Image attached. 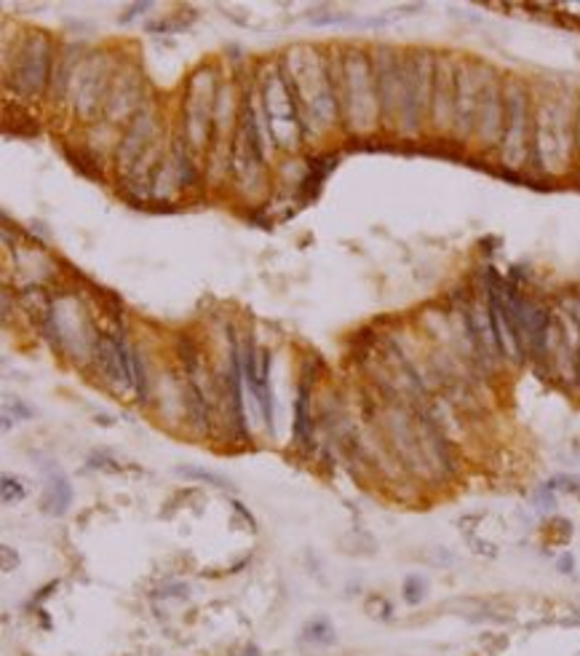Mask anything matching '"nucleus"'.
Returning <instances> with one entry per match:
<instances>
[{"mask_svg": "<svg viewBox=\"0 0 580 656\" xmlns=\"http://www.w3.org/2000/svg\"><path fill=\"white\" fill-rule=\"evenodd\" d=\"M337 102L342 110V121L356 123V129H366L377 121L380 100H377V86H375V67L364 54H350V60L340 64L337 73Z\"/></svg>", "mask_w": 580, "mask_h": 656, "instance_id": "nucleus-1", "label": "nucleus"}, {"mask_svg": "<svg viewBox=\"0 0 580 656\" xmlns=\"http://www.w3.org/2000/svg\"><path fill=\"white\" fill-rule=\"evenodd\" d=\"M428 54H415L406 62H401V110L399 121L404 131L415 134L422 123V113L431 104V62L425 60Z\"/></svg>", "mask_w": 580, "mask_h": 656, "instance_id": "nucleus-3", "label": "nucleus"}, {"mask_svg": "<svg viewBox=\"0 0 580 656\" xmlns=\"http://www.w3.org/2000/svg\"><path fill=\"white\" fill-rule=\"evenodd\" d=\"M425 590H428V584H425L422 576H406V581H404V600L409 605H420L422 600H425Z\"/></svg>", "mask_w": 580, "mask_h": 656, "instance_id": "nucleus-12", "label": "nucleus"}, {"mask_svg": "<svg viewBox=\"0 0 580 656\" xmlns=\"http://www.w3.org/2000/svg\"><path fill=\"white\" fill-rule=\"evenodd\" d=\"M375 86L382 118L393 121L401 110V62L393 60L391 48H380V60L375 62Z\"/></svg>", "mask_w": 580, "mask_h": 656, "instance_id": "nucleus-5", "label": "nucleus"}, {"mask_svg": "<svg viewBox=\"0 0 580 656\" xmlns=\"http://www.w3.org/2000/svg\"><path fill=\"white\" fill-rule=\"evenodd\" d=\"M17 563H19L17 552L11 554V547H3V571H6V574H11V571L17 568Z\"/></svg>", "mask_w": 580, "mask_h": 656, "instance_id": "nucleus-14", "label": "nucleus"}, {"mask_svg": "<svg viewBox=\"0 0 580 656\" xmlns=\"http://www.w3.org/2000/svg\"><path fill=\"white\" fill-rule=\"evenodd\" d=\"M302 635H305V640H310L316 646H332L335 643V627L329 624V619H313V621L305 624Z\"/></svg>", "mask_w": 580, "mask_h": 656, "instance_id": "nucleus-9", "label": "nucleus"}, {"mask_svg": "<svg viewBox=\"0 0 580 656\" xmlns=\"http://www.w3.org/2000/svg\"><path fill=\"white\" fill-rule=\"evenodd\" d=\"M147 8H150V3H137V6H131V8H129L123 17H120V24H129V21L140 14V11H147Z\"/></svg>", "mask_w": 580, "mask_h": 656, "instance_id": "nucleus-15", "label": "nucleus"}, {"mask_svg": "<svg viewBox=\"0 0 580 656\" xmlns=\"http://www.w3.org/2000/svg\"><path fill=\"white\" fill-rule=\"evenodd\" d=\"M505 116H503V161L508 166H521L527 156V131H530V116H527V94L519 83H511L505 91Z\"/></svg>", "mask_w": 580, "mask_h": 656, "instance_id": "nucleus-4", "label": "nucleus"}, {"mask_svg": "<svg viewBox=\"0 0 580 656\" xmlns=\"http://www.w3.org/2000/svg\"><path fill=\"white\" fill-rule=\"evenodd\" d=\"M70 504H73V485H70V480L62 472H54L48 477V485L43 491L40 507H43V512L51 514V517H62L70 509Z\"/></svg>", "mask_w": 580, "mask_h": 656, "instance_id": "nucleus-7", "label": "nucleus"}, {"mask_svg": "<svg viewBox=\"0 0 580 656\" xmlns=\"http://www.w3.org/2000/svg\"><path fill=\"white\" fill-rule=\"evenodd\" d=\"M578 140H580V116H578Z\"/></svg>", "mask_w": 580, "mask_h": 656, "instance_id": "nucleus-18", "label": "nucleus"}, {"mask_svg": "<svg viewBox=\"0 0 580 656\" xmlns=\"http://www.w3.org/2000/svg\"><path fill=\"white\" fill-rule=\"evenodd\" d=\"M131 378H134V391L140 397V405L150 399V381H147V367L142 362V354L131 349Z\"/></svg>", "mask_w": 580, "mask_h": 656, "instance_id": "nucleus-10", "label": "nucleus"}, {"mask_svg": "<svg viewBox=\"0 0 580 656\" xmlns=\"http://www.w3.org/2000/svg\"><path fill=\"white\" fill-rule=\"evenodd\" d=\"M14 415H21V418H30V415H32V410H30V408H24V405H21L19 399H14Z\"/></svg>", "mask_w": 580, "mask_h": 656, "instance_id": "nucleus-17", "label": "nucleus"}, {"mask_svg": "<svg viewBox=\"0 0 580 656\" xmlns=\"http://www.w3.org/2000/svg\"><path fill=\"white\" fill-rule=\"evenodd\" d=\"M177 474L190 477V480H200V482H209V485H214V488H230V482H227L222 474L206 472V469H196V466H180Z\"/></svg>", "mask_w": 580, "mask_h": 656, "instance_id": "nucleus-11", "label": "nucleus"}, {"mask_svg": "<svg viewBox=\"0 0 580 656\" xmlns=\"http://www.w3.org/2000/svg\"><path fill=\"white\" fill-rule=\"evenodd\" d=\"M153 137V118L150 113H137V118L129 123L123 140H120V153H118V166L123 161V169H129L131 161H137L144 147H147V140Z\"/></svg>", "mask_w": 580, "mask_h": 656, "instance_id": "nucleus-6", "label": "nucleus"}, {"mask_svg": "<svg viewBox=\"0 0 580 656\" xmlns=\"http://www.w3.org/2000/svg\"><path fill=\"white\" fill-rule=\"evenodd\" d=\"M0 488H3V504H19L21 498L27 495V488L21 485L19 477H8V474H6Z\"/></svg>", "mask_w": 580, "mask_h": 656, "instance_id": "nucleus-13", "label": "nucleus"}, {"mask_svg": "<svg viewBox=\"0 0 580 656\" xmlns=\"http://www.w3.org/2000/svg\"><path fill=\"white\" fill-rule=\"evenodd\" d=\"M310 439H313L310 389H308V383H300V389H297V405H294V442H297V448H308Z\"/></svg>", "mask_w": 580, "mask_h": 656, "instance_id": "nucleus-8", "label": "nucleus"}, {"mask_svg": "<svg viewBox=\"0 0 580 656\" xmlns=\"http://www.w3.org/2000/svg\"><path fill=\"white\" fill-rule=\"evenodd\" d=\"M572 565H575V560H572V554H561L559 563H556V568H559V574H572Z\"/></svg>", "mask_w": 580, "mask_h": 656, "instance_id": "nucleus-16", "label": "nucleus"}, {"mask_svg": "<svg viewBox=\"0 0 580 656\" xmlns=\"http://www.w3.org/2000/svg\"><path fill=\"white\" fill-rule=\"evenodd\" d=\"M54 46L43 33H30L14 54V67L8 70V83L21 100H38L48 86Z\"/></svg>", "mask_w": 580, "mask_h": 656, "instance_id": "nucleus-2", "label": "nucleus"}]
</instances>
